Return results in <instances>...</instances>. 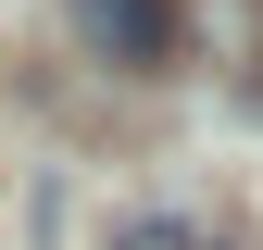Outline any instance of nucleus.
Segmentation results:
<instances>
[{"label": "nucleus", "mask_w": 263, "mask_h": 250, "mask_svg": "<svg viewBox=\"0 0 263 250\" xmlns=\"http://www.w3.org/2000/svg\"><path fill=\"white\" fill-rule=\"evenodd\" d=\"M113 250H251V238H238V225H188V213H138Z\"/></svg>", "instance_id": "nucleus-2"}, {"label": "nucleus", "mask_w": 263, "mask_h": 250, "mask_svg": "<svg viewBox=\"0 0 263 250\" xmlns=\"http://www.w3.org/2000/svg\"><path fill=\"white\" fill-rule=\"evenodd\" d=\"M63 25L101 62H125V75H163L176 62V0H63Z\"/></svg>", "instance_id": "nucleus-1"}]
</instances>
